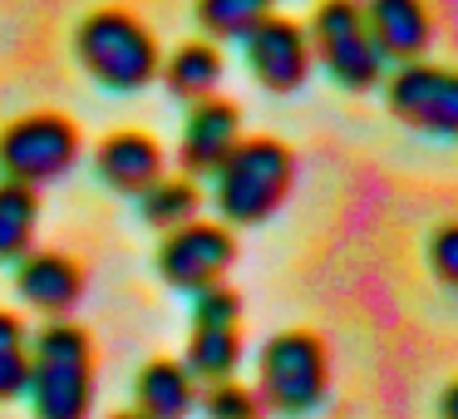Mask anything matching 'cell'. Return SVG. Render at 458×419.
<instances>
[{
    "label": "cell",
    "mask_w": 458,
    "mask_h": 419,
    "mask_svg": "<svg viewBox=\"0 0 458 419\" xmlns=\"http://www.w3.org/2000/svg\"><path fill=\"white\" fill-rule=\"evenodd\" d=\"M25 395L35 419H89L94 405V340L84 326L55 316L30 340V380Z\"/></svg>",
    "instance_id": "6da1fadb"
},
{
    "label": "cell",
    "mask_w": 458,
    "mask_h": 419,
    "mask_svg": "<svg viewBox=\"0 0 458 419\" xmlns=\"http://www.w3.org/2000/svg\"><path fill=\"white\" fill-rule=\"evenodd\" d=\"M94 173H99L114 192H133V198H139V192L163 173V149H158V139H148V133H139V129H119L94 149Z\"/></svg>",
    "instance_id": "4fadbf2b"
},
{
    "label": "cell",
    "mask_w": 458,
    "mask_h": 419,
    "mask_svg": "<svg viewBox=\"0 0 458 419\" xmlns=\"http://www.w3.org/2000/svg\"><path fill=\"white\" fill-rule=\"evenodd\" d=\"M74 55L80 64L104 84V90L133 94L143 84L158 80V40L148 35V25L133 21L129 11H94L74 30Z\"/></svg>",
    "instance_id": "3957f363"
},
{
    "label": "cell",
    "mask_w": 458,
    "mask_h": 419,
    "mask_svg": "<svg viewBox=\"0 0 458 419\" xmlns=\"http://www.w3.org/2000/svg\"><path fill=\"white\" fill-rule=\"evenodd\" d=\"M237 261V242H232L227 227H217V222H182V227H173L168 237H163L158 247V277L168 281L173 291H202L212 286V281L227 277V267Z\"/></svg>",
    "instance_id": "9c48e42d"
},
{
    "label": "cell",
    "mask_w": 458,
    "mask_h": 419,
    "mask_svg": "<svg viewBox=\"0 0 458 419\" xmlns=\"http://www.w3.org/2000/svg\"><path fill=\"white\" fill-rule=\"evenodd\" d=\"M385 99H389V114L399 124H409V129L458 139V70L409 60L394 70Z\"/></svg>",
    "instance_id": "ba28073f"
},
{
    "label": "cell",
    "mask_w": 458,
    "mask_h": 419,
    "mask_svg": "<svg viewBox=\"0 0 458 419\" xmlns=\"http://www.w3.org/2000/svg\"><path fill=\"white\" fill-rule=\"evenodd\" d=\"M35 227H40V198H35V188L5 178L0 183V261H21L35 247Z\"/></svg>",
    "instance_id": "2e32d148"
},
{
    "label": "cell",
    "mask_w": 458,
    "mask_h": 419,
    "mask_svg": "<svg viewBox=\"0 0 458 419\" xmlns=\"http://www.w3.org/2000/svg\"><path fill=\"white\" fill-rule=\"evenodd\" d=\"M74 158H80V129L64 114H25L0 133V173L30 188L70 173Z\"/></svg>",
    "instance_id": "8992f818"
},
{
    "label": "cell",
    "mask_w": 458,
    "mask_h": 419,
    "mask_svg": "<svg viewBox=\"0 0 458 419\" xmlns=\"http://www.w3.org/2000/svg\"><path fill=\"white\" fill-rule=\"evenodd\" d=\"M438 419H458V380L444 389V399H438Z\"/></svg>",
    "instance_id": "603a6c76"
},
{
    "label": "cell",
    "mask_w": 458,
    "mask_h": 419,
    "mask_svg": "<svg viewBox=\"0 0 458 419\" xmlns=\"http://www.w3.org/2000/svg\"><path fill=\"white\" fill-rule=\"evenodd\" d=\"M326 346L310 330H281L261 346L257 360V385H261V405H271L276 415L301 419L310 409H320L326 399Z\"/></svg>",
    "instance_id": "5b68a950"
},
{
    "label": "cell",
    "mask_w": 458,
    "mask_h": 419,
    "mask_svg": "<svg viewBox=\"0 0 458 419\" xmlns=\"http://www.w3.org/2000/svg\"><path fill=\"white\" fill-rule=\"evenodd\" d=\"M365 21H369L379 55L394 64L419 60L428 50V40H434V21H428L424 0H369Z\"/></svg>",
    "instance_id": "5bb4252c"
},
{
    "label": "cell",
    "mask_w": 458,
    "mask_h": 419,
    "mask_svg": "<svg viewBox=\"0 0 458 419\" xmlns=\"http://www.w3.org/2000/svg\"><path fill=\"white\" fill-rule=\"evenodd\" d=\"M310 60L326 64V74L340 90H375L379 70H385V55H379L375 35H369L365 5L360 0H320L316 15H310Z\"/></svg>",
    "instance_id": "277c9868"
},
{
    "label": "cell",
    "mask_w": 458,
    "mask_h": 419,
    "mask_svg": "<svg viewBox=\"0 0 458 419\" xmlns=\"http://www.w3.org/2000/svg\"><path fill=\"white\" fill-rule=\"evenodd\" d=\"M15 291L25 296V306L45 311V316H70L84 296V271L64 252H25L15 261Z\"/></svg>",
    "instance_id": "8fae6325"
},
{
    "label": "cell",
    "mask_w": 458,
    "mask_h": 419,
    "mask_svg": "<svg viewBox=\"0 0 458 419\" xmlns=\"http://www.w3.org/2000/svg\"><path fill=\"white\" fill-rule=\"evenodd\" d=\"M428 267H434V277L444 286L458 291V222L434 227V237H428Z\"/></svg>",
    "instance_id": "7402d4cb"
},
{
    "label": "cell",
    "mask_w": 458,
    "mask_h": 419,
    "mask_svg": "<svg viewBox=\"0 0 458 419\" xmlns=\"http://www.w3.org/2000/svg\"><path fill=\"white\" fill-rule=\"evenodd\" d=\"M114 419H143V415H139V409H133V415H129V409H123V415H114Z\"/></svg>",
    "instance_id": "cb8c5ba5"
},
{
    "label": "cell",
    "mask_w": 458,
    "mask_h": 419,
    "mask_svg": "<svg viewBox=\"0 0 458 419\" xmlns=\"http://www.w3.org/2000/svg\"><path fill=\"white\" fill-rule=\"evenodd\" d=\"M198 208H202V192H198V183H192V178H163V173H158V178L139 192L143 222L158 227V232H173V227H182V222H192V218H198Z\"/></svg>",
    "instance_id": "ac0fdd59"
},
{
    "label": "cell",
    "mask_w": 458,
    "mask_h": 419,
    "mask_svg": "<svg viewBox=\"0 0 458 419\" xmlns=\"http://www.w3.org/2000/svg\"><path fill=\"white\" fill-rule=\"evenodd\" d=\"M163 80H168V94H178V99H188V104L192 99H208V94L222 84V55H217V45H208V40L178 45V50L168 55Z\"/></svg>",
    "instance_id": "e0dca14e"
},
{
    "label": "cell",
    "mask_w": 458,
    "mask_h": 419,
    "mask_svg": "<svg viewBox=\"0 0 458 419\" xmlns=\"http://www.w3.org/2000/svg\"><path fill=\"white\" fill-rule=\"evenodd\" d=\"M271 11H276V0H198V25L217 40H242Z\"/></svg>",
    "instance_id": "d6986e66"
},
{
    "label": "cell",
    "mask_w": 458,
    "mask_h": 419,
    "mask_svg": "<svg viewBox=\"0 0 458 419\" xmlns=\"http://www.w3.org/2000/svg\"><path fill=\"white\" fill-rule=\"evenodd\" d=\"M208 178H212V202H217L222 222L257 227L286 202L291 178H296V158L276 139H237Z\"/></svg>",
    "instance_id": "7a4b0ae2"
},
{
    "label": "cell",
    "mask_w": 458,
    "mask_h": 419,
    "mask_svg": "<svg viewBox=\"0 0 458 419\" xmlns=\"http://www.w3.org/2000/svg\"><path fill=\"white\" fill-rule=\"evenodd\" d=\"M242 360V296L222 281L192 291V340L188 360L192 380H227Z\"/></svg>",
    "instance_id": "52a82bcc"
},
{
    "label": "cell",
    "mask_w": 458,
    "mask_h": 419,
    "mask_svg": "<svg viewBox=\"0 0 458 419\" xmlns=\"http://www.w3.org/2000/svg\"><path fill=\"white\" fill-rule=\"evenodd\" d=\"M202 405H208V419H261V399L247 385H232V375L212 380Z\"/></svg>",
    "instance_id": "44dd1931"
},
{
    "label": "cell",
    "mask_w": 458,
    "mask_h": 419,
    "mask_svg": "<svg viewBox=\"0 0 458 419\" xmlns=\"http://www.w3.org/2000/svg\"><path fill=\"white\" fill-rule=\"evenodd\" d=\"M133 395H139V415L143 419H188L192 399H198V380H192V370L182 365V360H148V365L139 370V385H133Z\"/></svg>",
    "instance_id": "9a60e30c"
},
{
    "label": "cell",
    "mask_w": 458,
    "mask_h": 419,
    "mask_svg": "<svg viewBox=\"0 0 458 419\" xmlns=\"http://www.w3.org/2000/svg\"><path fill=\"white\" fill-rule=\"evenodd\" d=\"M247 45V64L257 74V84H267L271 94H291L306 84L310 74V40L296 21H281L276 11L257 25V30L242 35Z\"/></svg>",
    "instance_id": "30bf717a"
},
{
    "label": "cell",
    "mask_w": 458,
    "mask_h": 419,
    "mask_svg": "<svg viewBox=\"0 0 458 419\" xmlns=\"http://www.w3.org/2000/svg\"><path fill=\"white\" fill-rule=\"evenodd\" d=\"M30 380V330L15 311H0V399L25 395Z\"/></svg>",
    "instance_id": "ffe728a7"
},
{
    "label": "cell",
    "mask_w": 458,
    "mask_h": 419,
    "mask_svg": "<svg viewBox=\"0 0 458 419\" xmlns=\"http://www.w3.org/2000/svg\"><path fill=\"white\" fill-rule=\"evenodd\" d=\"M242 139V114L237 104L227 99H192V114L188 124H182V168H188V178H208L212 168H217L222 158H227V149Z\"/></svg>",
    "instance_id": "7c38bea8"
}]
</instances>
